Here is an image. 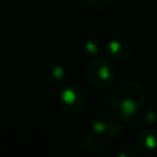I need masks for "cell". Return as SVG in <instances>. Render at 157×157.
<instances>
[{
  "label": "cell",
  "mask_w": 157,
  "mask_h": 157,
  "mask_svg": "<svg viewBox=\"0 0 157 157\" xmlns=\"http://www.w3.org/2000/svg\"><path fill=\"white\" fill-rule=\"evenodd\" d=\"M136 148L144 155H151L157 150V131L146 128L141 130L136 137Z\"/></svg>",
  "instance_id": "obj_5"
},
{
  "label": "cell",
  "mask_w": 157,
  "mask_h": 157,
  "mask_svg": "<svg viewBox=\"0 0 157 157\" xmlns=\"http://www.w3.org/2000/svg\"><path fill=\"white\" fill-rule=\"evenodd\" d=\"M148 124H152V123H155L156 120H157V114H156V112H155V109L153 108H151V109H148L147 112H146V119H145Z\"/></svg>",
  "instance_id": "obj_11"
},
{
  "label": "cell",
  "mask_w": 157,
  "mask_h": 157,
  "mask_svg": "<svg viewBox=\"0 0 157 157\" xmlns=\"http://www.w3.org/2000/svg\"><path fill=\"white\" fill-rule=\"evenodd\" d=\"M144 101V87L135 80H126L113 91L109 99V108L115 119L128 121L137 114Z\"/></svg>",
  "instance_id": "obj_1"
},
{
  "label": "cell",
  "mask_w": 157,
  "mask_h": 157,
  "mask_svg": "<svg viewBox=\"0 0 157 157\" xmlns=\"http://www.w3.org/2000/svg\"><path fill=\"white\" fill-rule=\"evenodd\" d=\"M86 5H88L91 9H94V10H101V9H104L107 7L112 0H85Z\"/></svg>",
  "instance_id": "obj_10"
},
{
  "label": "cell",
  "mask_w": 157,
  "mask_h": 157,
  "mask_svg": "<svg viewBox=\"0 0 157 157\" xmlns=\"http://www.w3.org/2000/svg\"><path fill=\"white\" fill-rule=\"evenodd\" d=\"M66 76L65 69L58 63H50L44 69V77L50 83H59Z\"/></svg>",
  "instance_id": "obj_7"
},
{
  "label": "cell",
  "mask_w": 157,
  "mask_h": 157,
  "mask_svg": "<svg viewBox=\"0 0 157 157\" xmlns=\"http://www.w3.org/2000/svg\"><path fill=\"white\" fill-rule=\"evenodd\" d=\"M86 77L88 83L96 90L108 88L115 77V70L109 59L96 58L93 59L86 70Z\"/></svg>",
  "instance_id": "obj_2"
},
{
  "label": "cell",
  "mask_w": 157,
  "mask_h": 157,
  "mask_svg": "<svg viewBox=\"0 0 157 157\" xmlns=\"http://www.w3.org/2000/svg\"><path fill=\"white\" fill-rule=\"evenodd\" d=\"M113 123L114 121L112 120L109 114L105 110H102V109L94 110L91 114L90 119H88L90 128L97 135H103V134H108L109 135V131L112 129Z\"/></svg>",
  "instance_id": "obj_4"
},
{
  "label": "cell",
  "mask_w": 157,
  "mask_h": 157,
  "mask_svg": "<svg viewBox=\"0 0 157 157\" xmlns=\"http://www.w3.org/2000/svg\"><path fill=\"white\" fill-rule=\"evenodd\" d=\"M59 103L69 114H77L85 107V96L81 90L69 86L59 92Z\"/></svg>",
  "instance_id": "obj_3"
},
{
  "label": "cell",
  "mask_w": 157,
  "mask_h": 157,
  "mask_svg": "<svg viewBox=\"0 0 157 157\" xmlns=\"http://www.w3.org/2000/svg\"><path fill=\"white\" fill-rule=\"evenodd\" d=\"M118 157H135L137 156V150L131 146H121L117 152Z\"/></svg>",
  "instance_id": "obj_9"
},
{
  "label": "cell",
  "mask_w": 157,
  "mask_h": 157,
  "mask_svg": "<svg viewBox=\"0 0 157 157\" xmlns=\"http://www.w3.org/2000/svg\"><path fill=\"white\" fill-rule=\"evenodd\" d=\"M105 50L110 59L117 60V61H123L128 59V56L130 55L131 47L128 40L123 38H115L108 42Z\"/></svg>",
  "instance_id": "obj_6"
},
{
  "label": "cell",
  "mask_w": 157,
  "mask_h": 157,
  "mask_svg": "<svg viewBox=\"0 0 157 157\" xmlns=\"http://www.w3.org/2000/svg\"><path fill=\"white\" fill-rule=\"evenodd\" d=\"M85 50L88 53V54H92V55H96L98 54L99 52V42L96 39V38H90L85 42Z\"/></svg>",
  "instance_id": "obj_8"
}]
</instances>
